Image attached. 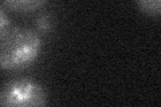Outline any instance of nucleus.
Segmentation results:
<instances>
[{"mask_svg": "<svg viewBox=\"0 0 161 107\" xmlns=\"http://www.w3.org/2000/svg\"><path fill=\"white\" fill-rule=\"evenodd\" d=\"M43 50L39 32L28 27L11 25L0 35V67L6 71H20L32 66Z\"/></svg>", "mask_w": 161, "mask_h": 107, "instance_id": "nucleus-1", "label": "nucleus"}, {"mask_svg": "<svg viewBox=\"0 0 161 107\" xmlns=\"http://www.w3.org/2000/svg\"><path fill=\"white\" fill-rule=\"evenodd\" d=\"M0 103L4 107L46 106L48 103V96L40 83L32 79L18 78L3 86L0 93Z\"/></svg>", "mask_w": 161, "mask_h": 107, "instance_id": "nucleus-2", "label": "nucleus"}, {"mask_svg": "<svg viewBox=\"0 0 161 107\" xmlns=\"http://www.w3.org/2000/svg\"><path fill=\"white\" fill-rule=\"evenodd\" d=\"M4 6L14 12L30 13L42 8L47 0H3Z\"/></svg>", "mask_w": 161, "mask_h": 107, "instance_id": "nucleus-3", "label": "nucleus"}, {"mask_svg": "<svg viewBox=\"0 0 161 107\" xmlns=\"http://www.w3.org/2000/svg\"><path fill=\"white\" fill-rule=\"evenodd\" d=\"M140 11L148 16H161V0H134Z\"/></svg>", "mask_w": 161, "mask_h": 107, "instance_id": "nucleus-4", "label": "nucleus"}, {"mask_svg": "<svg viewBox=\"0 0 161 107\" xmlns=\"http://www.w3.org/2000/svg\"><path fill=\"white\" fill-rule=\"evenodd\" d=\"M36 25H38V29L40 32H47L51 29V18L48 16V15H42V16H39L38 20H36Z\"/></svg>", "mask_w": 161, "mask_h": 107, "instance_id": "nucleus-5", "label": "nucleus"}, {"mask_svg": "<svg viewBox=\"0 0 161 107\" xmlns=\"http://www.w3.org/2000/svg\"><path fill=\"white\" fill-rule=\"evenodd\" d=\"M9 27H11V24H9V19L6 13V9L2 8V11H0V35L6 32Z\"/></svg>", "mask_w": 161, "mask_h": 107, "instance_id": "nucleus-6", "label": "nucleus"}]
</instances>
